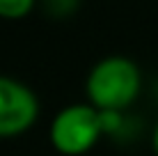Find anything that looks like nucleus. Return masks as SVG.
<instances>
[{"label": "nucleus", "mask_w": 158, "mask_h": 156, "mask_svg": "<svg viewBox=\"0 0 158 156\" xmlns=\"http://www.w3.org/2000/svg\"><path fill=\"white\" fill-rule=\"evenodd\" d=\"M140 90V74L133 62L124 57H110L96 64L87 80L92 101L103 110H117L133 101Z\"/></svg>", "instance_id": "obj_1"}, {"label": "nucleus", "mask_w": 158, "mask_h": 156, "mask_svg": "<svg viewBox=\"0 0 158 156\" xmlns=\"http://www.w3.org/2000/svg\"><path fill=\"white\" fill-rule=\"evenodd\" d=\"M101 131V115L96 110L87 108V106H71L55 117L51 138L57 152L76 156L87 152Z\"/></svg>", "instance_id": "obj_2"}, {"label": "nucleus", "mask_w": 158, "mask_h": 156, "mask_svg": "<svg viewBox=\"0 0 158 156\" xmlns=\"http://www.w3.org/2000/svg\"><path fill=\"white\" fill-rule=\"evenodd\" d=\"M37 117V101L32 92L9 78H0V136H16L25 131Z\"/></svg>", "instance_id": "obj_3"}, {"label": "nucleus", "mask_w": 158, "mask_h": 156, "mask_svg": "<svg viewBox=\"0 0 158 156\" xmlns=\"http://www.w3.org/2000/svg\"><path fill=\"white\" fill-rule=\"evenodd\" d=\"M30 7H32V0H0V16L19 19V16L28 14Z\"/></svg>", "instance_id": "obj_4"}, {"label": "nucleus", "mask_w": 158, "mask_h": 156, "mask_svg": "<svg viewBox=\"0 0 158 156\" xmlns=\"http://www.w3.org/2000/svg\"><path fill=\"white\" fill-rule=\"evenodd\" d=\"M73 5H76V0H46V7L51 9L55 16L69 14V12L73 9Z\"/></svg>", "instance_id": "obj_5"}, {"label": "nucleus", "mask_w": 158, "mask_h": 156, "mask_svg": "<svg viewBox=\"0 0 158 156\" xmlns=\"http://www.w3.org/2000/svg\"><path fill=\"white\" fill-rule=\"evenodd\" d=\"M154 147H156V154H158V129H156V136H154Z\"/></svg>", "instance_id": "obj_6"}]
</instances>
